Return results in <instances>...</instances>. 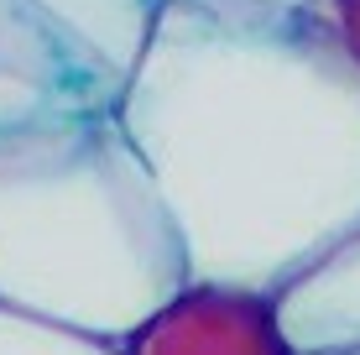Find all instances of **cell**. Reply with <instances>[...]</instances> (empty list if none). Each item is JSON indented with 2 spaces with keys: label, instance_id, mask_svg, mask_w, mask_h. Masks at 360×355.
<instances>
[{
  "label": "cell",
  "instance_id": "cell-1",
  "mask_svg": "<svg viewBox=\"0 0 360 355\" xmlns=\"http://www.w3.org/2000/svg\"><path fill=\"white\" fill-rule=\"evenodd\" d=\"M115 120L193 283L277 292L360 225V68L308 0H162Z\"/></svg>",
  "mask_w": 360,
  "mask_h": 355
},
{
  "label": "cell",
  "instance_id": "cell-2",
  "mask_svg": "<svg viewBox=\"0 0 360 355\" xmlns=\"http://www.w3.org/2000/svg\"><path fill=\"white\" fill-rule=\"evenodd\" d=\"M183 283L178 225L115 110L0 131V303L115 345Z\"/></svg>",
  "mask_w": 360,
  "mask_h": 355
},
{
  "label": "cell",
  "instance_id": "cell-3",
  "mask_svg": "<svg viewBox=\"0 0 360 355\" xmlns=\"http://www.w3.org/2000/svg\"><path fill=\"white\" fill-rule=\"evenodd\" d=\"M120 73H110L37 0H0V131L58 115L115 110Z\"/></svg>",
  "mask_w": 360,
  "mask_h": 355
},
{
  "label": "cell",
  "instance_id": "cell-4",
  "mask_svg": "<svg viewBox=\"0 0 360 355\" xmlns=\"http://www.w3.org/2000/svg\"><path fill=\"white\" fill-rule=\"evenodd\" d=\"M120 355H297L282 335L277 298L235 283H183L152 319H141Z\"/></svg>",
  "mask_w": 360,
  "mask_h": 355
},
{
  "label": "cell",
  "instance_id": "cell-5",
  "mask_svg": "<svg viewBox=\"0 0 360 355\" xmlns=\"http://www.w3.org/2000/svg\"><path fill=\"white\" fill-rule=\"evenodd\" d=\"M282 335L297 355L360 350V225L303 262L277 292Z\"/></svg>",
  "mask_w": 360,
  "mask_h": 355
},
{
  "label": "cell",
  "instance_id": "cell-6",
  "mask_svg": "<svg viewBox=\"0 0 360 355\" xmlns=\"http://www.w3.org/2000/svg\"><path fill=\"white\" fill-rule=\"evenodd\" d=\"M37 6L63 32H73L99 63L110 73H120V84H126V73L136 63V53H141L162 0H37Z\"/></svg>",
  "mask_w": 360,
  "mask_h": 355
},
{
  "label": "cell",
  "instance_id": "cell-7",
  "mask_svg": "<svg viewBox=\"0 0 360 355\" xmlns=\"http://www.w3.org/2000/svg\"><path fill=\"white\" fill-rule=\"evenodd\" d=\"M0 355H120L110 340L79 335L68 324L37 319L27 309H11L0 303Z\"/></svg>",
  "mask_w": 360,
  "mask_h": 355
},
{
  "label": "cell",
  "instance_id": "cell-8",
  "mask_svg": "<svg viewBox=\"0 0 360 355\" xmlns=\"http://www.w3.org/2000/svg\"><path fill=\"white\" fill-rule=\"evenodd\" d=\"M319 6H324L334 37L345 42V53H350L355 68H360V0H319Z\"/></svg>",
  "mask_w": 360,
  "mask_h": 355
},
{
  "label": "cell",
  "instance_id": "cell-9",
  "mask_svg": "<svg viewBox=\"0 0 360 355\" xmlns=\"http://www.w3.org/2000/svg\"><path fill=\"white\" fill-rule=\"evenodd\" d=\"M308 6H319V0H308Z\"/></svg>",
  "mask_w": 360,
  "mask_h": 355
},
{
  "label": "cell",
  "instance_id": "cell-10",
  "mask_svg": "<svg viewBox=\"0 0 360 355\" xmlns=\"http://www.w3.org/2000/svg\"><path fill=\"white\" fill-rule=\"evenodd\" d=\"M350 355H360V350H350Z\"/></svg>",
  "mask_w": 360,
  "mask_h": 355
}]
</instances>
